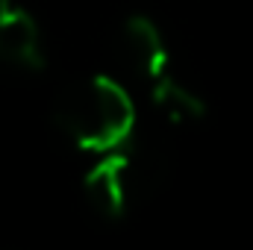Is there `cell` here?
Returning <instances> with one entry per match:
<instances>
[{
    "label": "cell",
    "mask_w": 253,
    "mask_h": 250,
    "mask_svg": "<svg viewBox=\"0 0 253 250\" xmlns=\"http://www.w3.org/2000/svg\"><path fill=\"white\" fill-rule=\"evenodd\" d=\"M53 115L65 138L91 156L124 147L135 129V103L129 91L106 74H91L68 85Z\"/></svg>",
    "instance_id": "6da1fadb"
},
{
    "label": "cell",
    "mask_w": 253,
    "mask_h": 250,
    "mask_svg": "<svg viewBox=\"0 0 253 250\" xmlns=\"http://www.w3.org/2000/svg\"><path fill=\"white\" fill-rule=\"evenodd\" d=\"M0 62L30 74L47 65L42 27L21 0H0Z\"/></svg>",
    "instance_id": "7a4b0ae2"
},
{
    "label": "cell",
    "mask_w": 253,
    "mask_h": 250,
    "mask_svg": "<svg viewBox=\"0 0 253 250\" xmlns=\"http://www.w3.org/2000/svg\"><path fill=\"white\" fill-rule=\"evenodd\" d=\"M129 156L124 150H109V153H97L94 165L85 171L83 177V191L85 200L91 203V209L106 218V221H118L124 218L126 206H129V191H132V177H129Z\"/></svg>",
    "instance_id": "3957f363"
},
{
    "label": "cell",
    "mask_w": 253,
    "mask_h": 250,
    "mask_svg": "<svg viewBox=\"0 0 253 250\" xmlns=\"http://www.w3.org/2000/svg\"><path fill=\"white\" fill-rule=\"evenodd\" d=\"M121 47L129 68L141 77V80H156L159 74L171 71V50L168 42L162 36V30L156 27L153 18L147 15H129L121 27Z\"/></svg>",
    "instance_id": "277c9868"
},
{
    "label": "cell",
    "mask_w": 253,
    "mask_h": 250,
    "mask_svg": "<svg viewBox=\"0 0 253 250\" xmlns=\"http://www.w3.org/2000/svg\"><path fill=\"white\" fill-rule=\"evenodd\" d=\"M150 85V100L153 106L171 121V124H197L200 118H206V100L186 85L174 71L159 74L156 80L147 83Z\"/></svg>",
    "instance_id": "5b68a950"
}]
</instances>
